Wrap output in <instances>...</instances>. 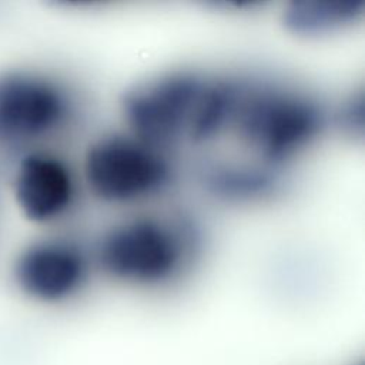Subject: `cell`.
<instances>
[{
  "instance_id": "1",
  "label": "cell",
  "mask_w": 365,
  "mask_h": 365,
  "mask_svg": "<svg viewBox=\"0 0 365 365\" xmlns=\"http://www.w3.org/2000/svg\"><path fill=\"white\" fill-rule=\"evenodd\" d=\"M230 125L267 163L294 157L317 137L322 113L302 93L271 84L240 83Z\"/></svg>"
},
{
  "instance_id": "2",
  "label": "cell",
  "mask_w": 365,
  "mask_h": 365,
  "mask_svg": "<svg viewBox=\"0 0 365 365\" xmlns=\"http://www.w3.org/2000/svg\"><path fill=\"white\" fill-rule=\"evenodd\" d=\"M208 81L197 73L171 71L133 86L121 110L134 137L154 148L192 140Z\"/></svg>"
},
{
  "instance_id": "3",
  "label": "cell",
  "mask_w": 365,
  "mask_h": 365,
  "mask_svg": "<svg viewBox=\"0 0 365 365\" xmlns=\"http://www.w3.org/2000/svg\"><path fill=\"white\" fill-rule=\"evenodd\" d=\"M97 258L101 268L120 281L155 285L178 272L184 259V237L165 221L135 218L104 234Z\"/></svg>"
},
{
  "instance_id": "4",
  "label": "cell",
  "mask_w": 365,
  "mask_h": 365,
  "mask_svg": "<svg viewBox=\"0 0 365 365\" xmlns=\"http://www.w3.org/2000/svg\"><path fill=\"white\" fill-rule=\"evenodd\" d=\"M90 190L106 202H128L160 190L170 168L161 154L135 137L108 135L90 145L84 158Z\"/></svg>"
},
{
  "instance_id": "5",
  "label": "cell",
  "mask_w": 365,
  "mask_h": 365,
  "mask_svg": "<svg viewBox=\"0 0 365 365\" xmlns=\"http://www.w3.org/2000/svg\"><path fill=\"white\" fill-rule=\"evenodd\" d=\"M70 113L67 93L54 80L27 71L0 76V143L48 135Z\"/></svg>"
},
{
  "instance_id": "6",
  "label": "cell",
  "mask_w": 365,
  "mask_h": 365,
  "mask_svg": "<svg viewBox=\"0 0 365 365\" xmlns=\"http://www.w3.org/2000/svg\"><path fill=\"white\" fill-rule=\"evenodd\" d=\"M86 259L77 247L64 241H40L17 259L20 289L40 302H61L73 297L86 279Z\"/></svg>"
},
{
  "instance_id": "7",
  "label": "cell",
  "mask_w": 365,
  "mask_h": 365,
  "mask_svg": "<svg viewBox=\"0 0 365 365\" xmlns=\"http://www.w3.org/2000/svg\"><path fill=\"white\" fill-rule=\"evenodd\" d=\"M14 191L26 217L47 222L70 207L74 181L68 167L58 157L48 153H31L19 164Z\"/></svg>"
},
{
  "instance_id": "8",
  "label": "cell",
  "mask_w": 365,
  "mask_h": 365,
  "mask_svg": "<svg viewBox=\"0 0 365 365\" xmlns=\"http://www.w3.org/2000/svg\"><path fill=\"white\" fill-rule=\"evenodd\" d=\"M362 14V0H294L284 9L282 23L295 36L318 37L355 23Z\"/></svg>"
},
{
  "instance_id": "9",
  "label": "cell",
  "mask_w": 365,
  "mask_h": 365,
  "mask_svg": "<svg viewBox=\"0 0 365 365\" xmlns=\"http://www.w3.org/2000/svg\"><path fill=\"white\" fill-rule=\"evenodd\" d=\"M207 185L215 195L231 201H248L268 195L275 181L264 170L242 165H218L207 173Z\"/></svg>"
},
{
  "instance_id": "10",
  "label": "cell",
  "mask_w": 365,
  "mask_h": 365,
  "mask_svg": "<svg viewBox=\"0 0 365 365\" xmlns=\"http://www.w3.org/2000/svg\"><path fill=\"white\" fill-rule=\"evenodd\" d=\"M339 127L352 135H361L364 130V98L362 93L352 96L344 103L338 113Z\"/></svg>"
}]
</instances>
